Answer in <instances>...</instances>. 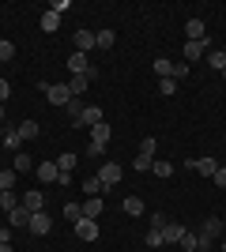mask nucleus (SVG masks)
Segmentation results:
<instances>
[{
	"label": "nucleus",
	"mask_w": 226,
	"mask_h": 252,
	"mask_svg": "<svg viewBox=\"0 0 226 252\" xmlns=\"http://www.w3.org/2000/svg\"><path fill=\"white\" fill-rule=\"evenodd\" d=\"M68 72H72V75H91V61H87V53H72V57H68Z\"/></svg>",
	"instance_id": "nucleus-9"
},
{
	"label": "nucleus",
	"mask_w": 226,
	"mask_h": 252,
	"mask_svg": "<svg viewBox=\"0 0 226 252\" xmlns=\"http://www.w3.org/2000/svg\"><path fill=\"white\" fill-rule=\"evenodd\" d=\"M113 42H117V34H113V31H98L95 34V45H98V49H113Z\"/></svg>",
	"instance_id": "nucleus-27"
},
{
	"label": "nucleus",
	"mask_w": 226,
	"mask_h": 252,
	"mask_svg": "<svg viewBox=\"0 0 226 252\" xmlns=\"http://www.w3.org/2000/svg\"><path fill=\"white\" fill-rule=\"evenodd\" d=\"M223 233H226V219H204V226H200V233H196V237H200V241H211V245H215Z\"/></svg>",
	"instance_id": "nucleus-2"
},
{
	"label": "nucleus",
	"mask_w": 226,
	"mask_h": 252,
	"mask_svg": "<svg viewBox=\"0 0 226 252\" xmlns=\"http://www.w3.org/2000/svg\"><path fill=\"white\" fill-rule=\"evenodd\" d=\"M223 252H226V237H223Z\"/></svg>",
	"instance_id": "nucleus-48"
},
{
	"label": "nucleus",
	"mask_w": 226,
	"mask_h": 252,
	"mask_svg": "<svg viewBox=\"0 0 226 252\" xmlns=\"http://www.w3.org/2000/svg\"><path fill=\"white\" fill-rule=\"evenodd\" d=\"M83 192H87V196H102V185H98V177H87V181H83Z\"/></svg>",
	"instance_id": "nucleus-33"
},
{
	"label": "nucleus",
	"mask_w": 226,
	"mask_h": 252,
	"mask_svg": "<svg viewBox=\"0 0 226 252\" xmlns=\"http://www.w3.org/2000/svg\"><path fill=\"white\" fill-rule=\"evenodd\" d=\"M34 166H38V162H34V158L27 155V151H19V155L11 158V169H15V173H31Z\"/></svg>",
	"instance_id": "nucleus-16"
},
{
	"label": "nucleus",
	"mask_w": 226,
	"mask_h": 252,
	"mask_svg": "<svg viewBox=\"0 0 226 252\" xmlns=\"http://www.w3.org/2000/svg\"><path fill=\"white\" fill-rule=\"evenodd\" d=\"M223 219H226V215H223Z\"/></svg>",
	"instance_id": "nucleus-49"
},
{
	"label": "nucleus",
	"mask_w": 226,
	"mask_h": 252,
	"mask_svg": "<svg viewBox=\"0 0 226 252\" xmlns=\"http://www.w3.org/2000/svg\"><path fill=\"white\" fill-rule=\"evenodd\" d=\"M4 143H8L11 151H15V147H23V139H19V132H8V136H4Z\"/></svg>",
	"instance_id": "nucleus-41"
},
{
	"label": "nucleus",
	"mask_w": 226,
	"mask_h": 252,
	"mask_svg": "<svg viewBox=\"0 0 226 252\" xmlns=\"http://www.w3.org/2000/svg\"><path fill=\"white\" fill-rule=\"evenodd\" d=\"M185 75H189V64H185V61L173 64V79H185Z\"/></svg>",
	"instance_id": "nucleus-43"
},
{
	"label": "nucleus",
	"mask_w": 226,
	"mask_h": 252,
	"mask_svg": "<svg viewBox=\"0 0 226 252\" xmlns=\"http://www.w3.org/2000/svg\"><path fill=\"white\" fill-rule=\"evenodd\" d=\"M45 98L53 105H68L72 102V91H68V83H45Z\"/></svg>",
	"instance_id": "nucleus-4"
},
{
	"label": "nucleus",
	"mask_w": 226,
	"mask_h": 252,
	"mask_svg": "<svg viewBox=\"0 0 226 252\" xmlns=\"http://www.w3.org/2000/svg\"><path fill=\"white\" fill-rule=\"evenodd\" d=\"M0 252H15V249H11V241H0Z\"/></svg>",
	"instance_id": "nucleus-45"
},
{
	"label": "nucleus",
	"mask_w": 226,
	"mask_h": 252,
	"mask_svg": "<svg viewBox=\"0 0 226 252\" xmlns=\"http://www.w3.org/2000/svg\"><path fill=\"white\" fill-rule=\"evenodd\" d=\"M19 139H34V136H42V128H38V121H19Z\"/></svg>",
	"instance_id": "nucleus-19"
},
{
	"label": "nucleus",
	"mask_w": 226,
	"mask_h": 252,
	"mask_svg": "<svg viewBox=\"0 0 226 252\" xmlns=\"http://www.w3.org/2000/svg\"><path fill=\"white\" fill-rule=\"evenodd\" d=\"M8 222H11V230H23V226H31V211L19 203V207L8 211Z\"/></svg>",
	"instance_id": "nucleus-12"
},
{
	"label": "nucleus",
	"mask_w": 226,
	"mask_h": 252,
	"mask_svg": "<svg viewBox=\"0 0 226 252\" xmlns=\"http://www.w3.org/2000/svg\"><path fill=\"white\" fill-rule=\"evenodd\" d=\"M159 245H166L162 241V230H147V249H159Z\"/></svg>",
	"instance_id": "nucleus-36"
},
{
	"label": "nucleus",
	"mask_w": 226,
	"mask_h": 252,
	"mask_svg": "<svg viewBox=\"0 0 226 252\" xmlns=\"http://www.w3.org/2000/svg\"><path fill=\"white\" fill-rule=\"evenodd\" d=\"M207 64H211L215 72H226V53L223 49H207Z\"/></svg>",
	"instance_id": "nucleus-24"
},
{
	"label": "nucleus",
	"mask_w": 226,
	"mask_h": 252,
	"mask_svg": "<svg viewBox=\"0 0 226 252\" xmlns=\"http://www.w3.org/2000/svg\"><path fill=\"white\" fill-rule=\"evenodd\" d=\"M151 173H155V177H159V181L173 177V162H155V166H151Z\"/></svg>",
	"instance_id": "nucleus-29"
},
{
	"label": "nucleus",
	"mask_w": 226,
	"mask_h": 252,
	"mask_svg": "<svg viewBox=\"0 0 226 252\" xmlns=\"http://www.w3.org/2000/svg\"><path fill=\"white\" fill-rule=\"evenodd\" d=\"M0 125H4V105H0Z\"/></svg>",
	"instance_id": "nucleus-46"
},
{
	"label": "nucleus",
	"mask_w": 226,
	"mask_h": 252,
	"mask_svg": "<svg viewBox=\"0 0 226 252\" xmlns=\"http://www.w3.org/2000/svg\"><path fill=\"white\" fill-rule=\"evenodd\" d=\"M72 42H75V53H91V49H98V45H95V34H91V31H75V34H72Z\"/></svg>",
	"instance_id": "nucleus-13"
},
{
	"label": "nucleus",
	"mask_w": 226,
	"mask_h": 252,
	"mask_svg": "<svg viewBox=\"0 0 226 252\" xmlns=\"http://www.w3.org/2000/svg\"><path fill=\"white\" fill-rule=\"evenodd\" d=\"M8 94H11V83H8V79H0V105L8 102Z\"/></svg>",
	"instance_id": "nucleus-42"
},
{
	"label": "nucleus",
	"mask_w": 226,
	"mask_h": 252,
	"mask_svg": "<svg viewBox=\"0 0 226 252\" xmlns=\"http://www.w3.org/2000/svg\"><path fill=\"white\" fill-rule=\"evenodd\" d=\"M181 237H185L181 222H166V226H162V241H166V245H181Z\"/></svg>",
	"instance_id": "nucleus-11"
},
{
	"label": "nucleus",
	"mask_w": 226,
	"mask_h": 252,
	"mask_svg": "<svg viewBox=\"0 0 226 252\" xmlns=\"http://www.w3.org/2000/svg\"><path fill=\"white\" fill-rule=\"evenodd\" d=\"M151 166H155V158H143V155H136V162H132V169H140V173H147Z\"/></svg>",
	"instance_id": "nucleus-35"
},
{
	"label": "nucleus",
	"mask_w": 226,
	"mask_h": 252,
	"mask_svg": "<svg viewBox=\"0 0 226 252\" xmlns=\"http://www.w3.org/2000/svg\"><path fill=\"white\" fill-rule=\"evenodd\" d=\"M79 207H83V219H98V215H102V207H106V203H102V196H87V200L79 203Z\"/></svg>",
	"instance_id": "nucleus-15"
},
{
	"label": "nucleus",
	"mask_w": 226,
	"mask_h": 252,
	"mask_svg": "<svg viewBox=\"0 0 226 252\" xmlns=\"http://www.w3.org/2000/svg\"><path fill=\"white\" fill-rule=\"evenodd\" d=\"M11 207H19V196H15V189H11V192H0V211L8 215Z\"/></svg>",
	"instance_id": "nucleus-28"
},
{
	"label": "nucleus",
	"mask_w": 226,
	"mask_h": 252,
	"mask_svg": "<svg viewBox=\"0 0 226 252\" xmlns=\"http://www.w3.org/2000/svg\"><path fill=\"white\" fill-rule=\"evenodd\" d=\"M34 173H38V181H42V185H57L61 166H57V162H38V166H34Z\"/></svg>",
	"instance_id": "nucleus-6"
},
{
	"label": "nucleus",
	"mask_w": 226,
	"mask_h": 252,
	"mask_svg": "<svg viewBox=\"0 0 226 252\" xmlns=\"http://www.w3.org/2000/svg\"><path fill=\"white\" fill-rule=\"evenodd\" d=\"M181 249H185V252H196V249H200V237H196L193 230H185V237H181Z\"/></svg>",
	"instance_id": "nucleus-31"
},
{
	"label": "nucleus",
	"mask_w": 226,
	"mask_h": 252,
	"mask_svg": "<svg viewBox=\"0 0 226 252\" xmlns=\"http://www.w3.org/2000/svg\"><path fill=\"white\" fill-rule=\"evenodd\" d=\"M185 34H189V42H200L204 38V19H189L185 23Z\"/></svg>",
	"instance_id": "nucleus-21"
},
{
	"label": "nucleus",
	"mask_w": 226,
	"mask_h": 252,
	"mask_svg": "<svg viewBox=\"0 0 226 252\" xmlns=\"http://www.w3.org/2000/svg\"><path fill=\"white\" fill-rule=\"evenodd\" d=\"M102 121H106V117H102V109H98V105H83V113L75 117V128H87V132H91V128L102 125Z\"/></svg>",
	"instance_id": "nucleus-3"
},
{
	"label": "nucleus",
	"mask_w": 226,
	"mask_h": 252,
	"mask_svg": "<svg viewBox=\"0 0 226 252\" xmlns=\"http://www.w3.org/2000/svg\"><path fill=\"white\" fill-rule=\"evenodd\" d=\"M65 109H68V117H72V121H75V117L83 113V102H79V98H72V102H68Z\"/></svg>",
	"instance_id": "nucleus-37"
},
{
	"label": "nucleus",
	"mask_w": 226,
	"mask_h": 252,
	"mask_svg": "<svg viewBox=\"0 0 226 252\" xmlns=\"http://www.w3.org/2000/svg\"><path fill=\"white\" fill-rule=\"evenodd\" d=\"M102 155H106L102 143H87V158H102Z\"/></svg>",
	"instance_id": "nucleus-40"
},
{
	"label": "nucleus",
	"mask_w": 226,
	"mask_h": 252,
	"mask_svg": "<svg viewBox=\"0 0 226 252\" xmlns=\"http://www.w3.org/2000/svg\"><path fill=\"white\" fill-rule=\"evenodd\" d=\"M65 219H68V222L75 226V222L83 219V207H79V203H65Z\"/></svg>",
	"instance_id": "nucleus-30"
},
{
	"label": "nucleus",
	"mask_w": 226,
	"mask_h": 252,
	"mask_svg": "<svg viewBox=\"0 0 226 252\" xmlns=\"http://www.w3.org/2000/svg\"><path fill=\"white\" fill-rule=\"evenodd\" d=\"M121 177H125V169H121L117 162H102V166H98V185H102V192H113V185H121Z\"/></svg>",
	"instance_id": "nucleus-1"
},
{
	"label": "nucleus",
	"mask_w": 226,
	"mask_h": 252,
	"mask_svg": "<svg viewBox=\"0 0 226 252\" xmlns=\"http://www.w3.org/2000/svg\"><path fill=\"white\" fill-rule=\"evenodd\" d=\"M27 230H31V233H38V237H45V233L53 230V219H49L45 211H34V215H31V226H27Z\"/></svg>",
	"instance_id": "nucleus-5"
},
{
	"label": "nucleus",
	"mask_w": 226,
	"mask_h": 252,
	"mask_svg": "<svg viewBox=\"0 0 226 252\" xmlns=\"http://www.w3.org/2000/svg\"><path fill=\"white\" fill-rule=\"evenodd\" d=\"M166 222H170V219H166V215H159V211H155V215H151V222H147V226H151V230H162Z\"/></svg>",
	"instance_id": "nucleus-38"
},
{
	"label": "nucleus",
	"mask_w": 226,
	"mask_h": 252,
	"mask_svg": "<svg viewBox=\"0 0 226 252\" xmlns=\"http://www.w3.org/2000/svg\"><path fill=\"white\" fill-rule=\"evenodd\" d=\"M155 75H159V79H173V61L159 57V61H155Z\"/></svg>",
	"instance_id": "nucleus-25"
},
{
	"label": "nucleus",
	"mask_w": 226,
	"mask_h": 252,
	"mask_svg": "<svg viewBox=\"0 0 226 252\" xmlns=\"http://www.w3.org/2000/svg\"><path fill=\"white\" fill-rule=\"evenodd\" d=\"M87 87H91V79H87V75H72V79H68V91H72V98H83V94H87Z\"/></svg>",
	"instance_id": "nucleus-18"
},
{
	"label": "nucleus",
	"mask_w": 226,
	"mask_h": 252,
	"mask_svg": "<svg viewBox=\"0 0 226 252\" xmlns=\"http://www.w3.org/2000/svg\"><path fill=\"white\" fill-rule=\"evenodd\" d=\"M109 136H113V128H109L106 121H102V125H95V128H91V143H102V147H106V143H109Z\"/></svg>",
	"instance_id": "nucleus-17"
},
{
	"label": "nucleus",
	"mask_w": 226,
	"mask_h": 252,
	"mask_svg": "<svg viewBox=\"0 0 226 252\" xmlns=\"http://www.w3.org/2000/svg\"><path fill=\"white\" fill-rule=\"evenodd\" d=\"M204 57H207V38H200V42H185V64L204 61Z\"/></svg>",
	"instance_id": "nucleus-8"
},
{
	"label": "nucleus",
	"mask_w": 226,
	"mask_h": 252,
	"mask_svg": "<svg viewBox=\"0 0 226 252\" xmlns=\"http://www.w3.org/2000/svg\"><path fill=\"white\" fill-rule=\"evenodd\" d=\"M4 136H8V132H4V125H0V139H4Z\"/></svg>",
	"instance_id": "nucleus-47"
},
{
	"label": "nucleus",
	"mask_w": 226,
	"mask_h": 252,
	"mask_svg": "<svg viewBox=\"0 0 226 252\" xmlns=\"http://www.w3.org/2000/svg\"><path fill=\"white\" fill-rule=\"evenodd\" d=\"M211 181H215L219 189H226V166H219V173H215V177H211Z\"/></svg>",
	"instance_id": "nucleus-44"
},
{
	"label": "nucleus",
	"mask_w": 226,
	"mask_h": 252,
	"mask_svg": "<svg viewBox=\"0 0 226 252\" xmlns=\"http://www.w3.org/2000/svg\"><path fill=\"white\" fill-rule=\"evenodd\" d=\"M189 166H193L196 173H204V177H215V173H219V162H215V158H193Z\"/></svg>",
	"instance_id": "nucleus-14"
},
{
	"label": "nucleus",
	"mask_w": 226,
	"mask_h": 252,
	"mask_svg": "<svg viewBox=\"0 0 226 252\" xmlns=\"http://www.w3.org/2000/svg\"><path fill=\"white\" fill-rule=\"evenodd\" d=\"M19 203L31 211V215H34V211H45V192H38V189H34V192H23Z\"/></svg>",
	"instance_id": "nucleus-10"
},
{
	"label": "nucleus",
	"mask_w": 226,
	"mask_h": 252,
	"mask_svg": "<svg viewBox=\"0 0 226 252\" xmlns=\"http://www.w3.org/2000/svg\"><path fill=\"white\" fill-rule=\"evenodd\" d=\"M75 237H79V241H98V222L95 219H79L75 222Z\"/></svg>",
	"instance_id": "nucleus-7"
},
{
	"label": "nucleus",
	"mask_w": 226,
	"mask_h": 252,
	"mask_svg": "<svg viewBox=\"0 0 226 252\" xmlns=\"http://www.w3.org/2000/svg\"><path fill=\"white\" fill-rule=\"evenodd\" d=\"M57 27H61V15H57V11L49 8V11L42 15V31H45V34H57Z\"/></svg>",
	"instance_id": "nucleus-23"
},
{
	"label": "nucleus",
	"mask_w": 226,
	"mask_h": 252,
	"mask_svg": "<svg viewBox=\"0 0 226 252\" xmlns=\"http://www.w3.org/2000/svg\"><path fill=\"white\" fill-rule=\"evenodd\" d=\"M155 147H159V139H155V136H147V139L140 143V155H143V158H155Z\"/></svg>",
	"instance_id": "nucleus-32"
},
{
	"label": "nucleus",
	"mask_w": 226,
	"mask_h": 252,
	"mask_svg": "<svg viewBox=\"0 0 226 252\" xmlns=\"http://www.w3.org/2000/svg\"><path fill=\"white\" fill-rule=\"evenodd\" d=\"M159 91L162 94H173V91H177V79H159Z\"/></svg>",
	"instance_id": "nucleus-39"
},
{
	"label": "nucleus",
	"mask_w": 226,
	"mask_h": 252,
	"mask_svg": "<svg viewBox=\"0 0 226 252\" xmlns=\"http://www.w3.org/2000/svg\"><path fill=\"white\" fill-rule=\"evenodd\" d=\"M121 207H125V215H132V219H140V215H143V200H140V196H129Z\"/></svg>",
	"instance_id": "nucleus-22"
},
{
	"label": "nucleus",
	"mask_w": 226,
	"mask_h": 252,
	"mask_svg": "<svg viewBox=\"0 0 226 252\" xmlns=\"http://www.w3.org/2000/svg\"><path fill=\"white\" fill-rule=\"evenodd\" d=\"M57 166H61V173H72V169L79 166V155H75V151H65V155L57 158Z\"/></svg>",
	"instance_id": "nucleus-20"
},
{
	"label": "nucleus",
	"mask_w": 226,
	"mask_h": 252,
	"mask_svg": "<svg viewBox=\"0 0 226 252\" xmlns=\"http://www.w3.org/2000/svg\"><path fill=\"white\" fill-rule=\"evenodd\" d=\"M15 177H19V173H15V169H0V192H11V189H15Z\"/></svg>",
	"instance_id": "nucleus-26"
},
{
	"label": "nucleus",
	"mask_w": 226,
	"mask_h": 252,
	"mask_svg": "<svg viewBox=\"0 0 226 252\" xmlns=\"http://www.w3.org/2000/svg\"><path fill=\"white\" fill-rule=\"evenodd\" d=\"M11 57H15V45H11V42H0V64H8Z\"/></svg>",
	"instance_id": "nucleus-34"
}]
</instances>
